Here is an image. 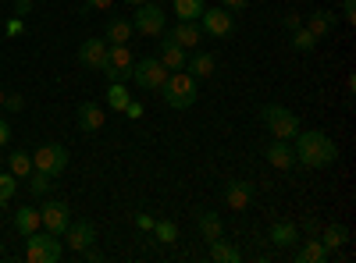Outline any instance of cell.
Listing matches in <instances>:
<instances>
[{
    "label": "cell",
    "mask_w": 356,
    "mask_h": 263,
    "mask_svg": "<svg viewBox=\"0 0 356 263\" xmlns=\"http://www.w3.org/2000/svg\"><path fill=\"white\" fill-rule=\"evenodd\" d=\"M292 153H296V164H303V167H328L339 160V146L332 135H324L317 128H300L292 135Z\"/></svg>",
    "instance_id": "obj_1"
},
{
    "label": "cell",
    "mask_w": 356,
    "mask_h": 263,
    "mask_svg": "<svg viewBox=\"0 0 356 263\" xmlns=\"http://www.w3.org/2000/svg\"><path fill=\"white\" fill-rule=\"evenodd\" d=\"M164 103L171 107V110H189L193 103H196V78L189 75V71H168V82H164Z\"/></svg>",
    "instance_id": "obj_2"
},
{
    "label": "cell",
    "mask_w": 356,
    "mask_h": 263,
    "mask_svg": "<svg viewBox=\"0 0 356 263\" xmlns=\"http://www.w3.org/2000/svg\"><path fill=\"white\" fill-rule=\"evenodd\" d=\"M260 121H264L267 132H271V139H289L292 142V135L300 132V118H296L289 107H282V103H264L260 107Z\"/></svg>",
    "instance_id": "obj_3"
},
{
    "label": "cell",
    "mask_w": 356,
    "mask_h": 263,
    "mask_svg": "<svg viewBox=\"0 0 356 263\" xmlns=\"http://www.w3.org/2000/svg\"><path fill=\"white\" fill-rule=\"evenodd\" d=\"M61 253H65L61 239L50 235L47 228L43 231H33V235H25V260L29 263H57V260H61Z\"/></svg>",
    "instance_id": "obj_4"
},
{
    "label": "cell",
    "mask_w": 356,
    "mask_h": 263,
    "mask_svg": "<svg viewBox=\"0 0 356 263\" xmlns=\"http://www.w3.org/2000/svg\"><path fill=\"white\" fill-rule=\"evenodd\" d=\"M132 82L146 93H161L164 82H168V68L157 61V57H143V61L132 65Z\"/></svg>",
    "instance_id": "obj_5"
},
{
    "label": "cell",
    "mask_w": 356,
    "mask_h": 263,
    "mask_svg": "<svg viewBox=\"0 0 356 263\" xmlns=\"http://www.w3.org/2000/svg\"><path fill=\"white\" fill-rule=\"evenodd\" d=\"M132 28L150 40H161L164 36V4H154V0H146V4L136 8V18H132Z\"/></svg>",
    "instance_id": "obj_6"
},
{
    "label": "cell",
    "mask_w": 356,
    "mask_h": 263,
    "mask_svg": "<svg viewBox=\"0 0 356 263\" xmlns=\"http://www.w3.org/2000/svg\"><path fill=\"white\" fill-rule=\"evenodd\" d=\"M132 65L136 57L129 50V43H107V78L111 82H132Z\"/></svg>",
    "instance_id": "obj_7"
},
{
    "label": "cell",
    "mask_w": 356,
    "mask_h": 263,
    "mask_svg": "<svg viewBox=\"0 0 356 263\" xmlns=\"http://www.w3.org/2000/svg\"><path fill=\"white\" fill-rule=\"evenodd\" d=\"M33 167L36 171H47L50 178H57L65 167H68V150L61 142H47V146H40V150L33 153Z\"/></svg>",
    "instance_id": "obj_8"
},
{
    "label": "cell",
    "mask_w": 356,
    "mask_h": 263,
    "mask_svg": "<svg viewBox=\"0 0 356 263\" xmlns=\"http://www.w3.org/2000/svg\"><path fill=\"white\" fill-rule=\"evenodd\" d=\"M40 221H43V228L50 231V235L61 239L65 228L72 224V207H68L65 199H47L43 207H40Z\"/></svg>",
    "instance_id": "obj_9"
},
{
    "label": "cell",
    "mask_w": 356,
    "mask_h": 263,
    "mask_svg": "<svg viewBox=\"0 0 356 263\" xmlns=\"http://www.w3.org/2000/svg\"><path fill=\"white\" fill-rule=\"evenodd\" d=\"M200 28H203V36H211V40H225V36H232L235 33V18H232V11L228 8H214V11H207L203 8V15H200Z\"/></svg>",
    "instance_id": "obj_10"
},
{
    "label": "cell",
    "mask_w": 356,
    "mask_h": 263,
    "mask_svg": "<svg viewBox=\"0 0 356 263\" xmlns=\"http://www.w3.org/2000/svg\"><path fill=\"white\" fill-rule=\"evenodd\" d=\"M65 239H68V249L79 256L86 246H93V242H97V228H93V221L79 217V221H72V224L65 228Z\"/></svg>",
    "instance_id": "obj_11"
},
{
    "label": "cell",
    "mask_w": 356,
    "mask_h": 263,
    "mask_svg": "<svg viewBox=\"0 0 356 263\" xmlns=\"http://www.w3.org/2000/svg\"><path fill=\"white\" fill-rule=\"evenodd\" d=\"M79 65L89 71H104L107 68V40H86L79 46Z\"/></svg>",
    "instance_id": "obj_12"
},
{
    "label": "cell",
    "mask_w": 356,
    "mask_h": 263,
    "mask_svg": "<svg viewBox=\"0 0 356 263\" xmlns=\"http://www.w3.org/2000/svg\"><path fill=\"white\" fill-rule=\"evenodd\" d=\"M157 61L168 68V71H186V61H189V50H182L171 36H161V50H157Z\"/></svg>",
    "instance_id": "obj_13"
},
{
    "label": "cell",
    "mask_w": 356,
    "mask_h": 263,
    "mask_svg": "<svg viewBox=\"0 0 356 263\" xmlns=\"http://www.w3.org/2000/svg\"><path fill=\"white\" fill-rule=\"evenodd\" d=\"M164 36H171L182 50H196L203 43V28H200V22H178L175 28H164Z\"/></svg>",
    "instance_id": "obj_14"
},
{
    "label": "cell",
    "mask_w": 356,
    "mask_h": 263,
    "mask_svg": "<svg viewBox=\"0 0 356 263\" xmlns=\"http://www.w3.org/2000/svg\"><path fill=\"white\" fill-rule=\"evenodd\" d=\"M264 157H267V164L278 167V171L296 167V153H292V142L289 139H271V146L264 150Z\"/></svg>",
    "instance_id": "obj_15"
},
{
    "label": "cell",
    "mask_w": 356,
    "mask_h": 263,
    "mask_svg": "<svg viewBox=\"0 0 356 263\" xmlns=\"http://www.w3.org/2000/svg\"><path fill=\"white\" fill-rule=\"evenodd\" d=\"M335 22H339V11H310L307 22H303V28H307V33H314V40H328Z\"/></svg>",
    "instance_id": "obj_16"
},
{
    "label": "cell",
    "mask_w": 356,
    "mask_h": 263,
    "mask_svg": "<svg viewBox=\"0 0 356 263\" xmlns=\"http://www.w3.org/2000/svg\"><path fill=\"white\" fill-rule=\"evenodd\" d=\"M225 203H228V210H246L253 203V182H243V178L228 182L225 185Z\"/></svg>",
    "instance_id": "obj_17"
},
{
    "label": "cell",
    "mask_w": 356,
    "mask_h": 263,
    "mask_svg": "<svg viewBox=\"0 0 356 263\" xmlns=\"http://www.w3.org/2000/svg\"><path fill=\"white\" fill-rule=\"evenodd\" d=\"M196 228H200V235H203L207 242L225 239V221H221V214H214V210H196Z\"/></svg>",
    "instance_id": "obj_18"
},
{
    "label": "cell",
    "mask_w": 356,
    "mask_h": 263,
    "mask_svg": "<svg viewBox=\"0 0 356 263\" xmlns=\"http://www.w3.org/2000/svg\"><path fill=\"white\" fill-rule=\"evenodd\" d=\"M104 107L100 103H93V100H86V103H79V128L82 132H100L104 128Z\"/></svg>",
    "instance_id": "obj_19"
},
{
    "label": "cell",
    "mask_w": 356,
    "mask_h": 263,
    "mask_svg": "<svg viewBox=\"0 0 356 263\" xmlns=\"http://www.w3.org/2000/svg\"><path fill=\"white\" fill-rule=\"evenodd\" d=\"M132 36H136L132 18H125V15H114V18H107V33H104V40H107V43H129Z\"/></svg>",
    "instance_id": "obj_20"
},
{
    "label": "cell",
    "mask_w": 356,
    "mask_h": 263,
    "mask_svg": "<svg viewBox=\"0 0 356 263\" xmlns=\"http://www.w3.org/2000/svg\"><path fill=\"white\" fill-rule=\"evenodd\" d=\"M267 235H271V242H275L278 249H292L296 242H300V228H296L292 221H275Z\"/></svg>",
    "instance_id": "obj_21"
},
{
    "label": "cell",
    "mask_w": 356,
    "mask_h": 263,
    "mask_svg": "<svg viewBox=\"0 0 356 263\" xmlns=\"http://www.w3.org/2000/svg\"><path fill=\"white\" fill-rule=\"evenodd\" d=\"M214 68H218V57H214V53H203V50H196L189 61H186V71H189L193 78H211Z\"/></svg>",
    "instance_id": "obj_22"
},
{
    "label": "cell",
    "mask_w": 356,
    "mask_h": 263,
    "mask_svg": "<svg viewBox=\"0 0 356 263\" xmlns=\"http://www.w3.org/2000/svg\"><path fill=\"white\" fill-rule=\"evenodd\" d=\"M317 239L324 242V249H328V253H335V249H342V246L349 242V228L332 221V224H324V228H321V235H317Z\"/></svg>",
    "instance_id": "obj_23"
},
{
    "label": "cell",
    "mask_w": 356,
    "mask_h": 263,
    "mask_svg": "<svg viewBox=\"0 0 356 263\" xmlns=\"http://www.w3.org/2000/svg\"><path fill=\"white\" fill-rule=\"evenodd\" d=\"M296 260H300V263H328V260H332V253L324 249V242H321V239H307L300 249H296Z\"/></svg>",
    "instance_id": "obj_24"
},
{
    "label": "cell",
    "mask_w": 356,
    "mask_h": 263,
    "mask_svg": "<svg viewBox=\"0 0 356 263\" xmlns=\"http://www.w3.org/2000/svg\"><path fill=\"white\" fill-rule=\"evenodd\" d=\"M15 228L22 231V239H25V235H33V231H40V228H43V221H40V207H22V210L15 214Z\"/></svg>",
    "instance_id": "obj_25"
},
{
    "label": "cell",
    "mask_w": 356,
    "mask_h": 263,
    "mask_svg": "<svg viewBox=\"0 0 356 263\" xmlns=\"http://www.w3.org/2000/svg\"><path fill=\"white\" fill-rule=\"evenodd\" d=\"M203 0H171V11L178 15V22H200L203 15Z\"/></svg>",
    "instance_id": "obj_26"
},
{
    "label": "cell",
    "mask_w": 356,
    "mask_h": 263,
    "mask_svg": "<svg viewBox=\"0 0 356 263\" xmlns=\"http://www.w3.org/2000/svg\"><path fill=\"white\" fill-rule=\"evenodd\" d=\"M211 260H214V263H239L243 253L235 249V246H228L225 239H218V242H211Z\"/></svg>",
    "instance_id": "obj_27"
},
{
    "label": "cell",
    "mask_w": 356,
    "mask_h": 263,
    "mask_svg": "<svg viewBox=\"0 0 356 263\" xmlns=\"http://www.w3.org/2000/svg\"><path fill=\"white\" fill-rule=\"evenodd\" d=\"M8 171L15 174V178H29V174H33V153H11L8 157Z\"/></svg>",
    "instance_id": "obj_28"
},
{
    "label": "cell",
    "mask_w": 356,
    "mask_h": 263,
    "mask_svg": "<svg viewBox=\"0 0 356 263\" xmlns=\"http://www.w3.org/2000/svg\"><path fill=\"white\" fill-rule=\"evenodd\" d=\"M129 100H132V96H129V90H125V82H111V85H107V107H111V110H125Z\"/></svg>",
    "instance_id": "obj_29"
},
{
    "label": "cell",
    "mask_w": 356,
    "mask_h": 263,
    "mask_svg": "<svg viewBox=\"0 0 356 263\" xmlns=\"http://www.w3.org/2000/svg\"><path fill=\"white\" fill-rule=\"evenodd\" d=\"M154 239L164 242V246L178 242V224L175 221H154Z\"/></svg>",
    "instance_id": "obj_30"
},
{
    "label": "cell",
    "mask_w": 356,
    "mask_h": 263,
    "mask_svg": "<svg viewBox=\"0 0 356 263\" xmlns=\"http://www.w3.org/2000/svg\"><path fill=\"white\" fill-rule=\"evenodd\" d=\"M50 185H54V178H50V174L33 167V174H29V189H33L36 196H47V192H50Z\"/></svg>",
    "instance_id": "obj_31"
},
{
    "label": "cell",
    "mask_w": 356,
    "mask_h": 263,
    "mask_svg": "<svg viewBox=\"0 0 356 263\" xmlns=\"http://www.w3.org/2000/svg\"><path fill=\"white\" fill-rule=\"evenodd\" d=\"M314 46H317L314 33H307V28L300 25V28H296V33H292V50H300V53H310Z\"/></svg>",
    "instance_id": "obj_32"
},
{
    "label": "cell",
    "mask_w": 356,
    "mask_h": 263,
    "mask_svg": "<svg viewBox=\"0 0 356 263\" xmlns=\"http://www.w3.org/2000/svg\"><path fill=\"white\" fill-rule=\"evenodd\" d=\"M15 192H18V178L11 171H0V203H11Z\"/></svg>",
    "instance_id": "obj_33"
},
{
    "label": "cell",
    "mask_w": 356,
    "mask_h": 263,
    "mask_svg": "<svg viewBox=\"0 0 356 263\" xmlns=\"http://www.w3.org/2000/svg\"><path fill=\"white\" fill-rule=\"evenodd\" d=\"M122 114H125V118H132V121H139V118H143V114H146V107H143L139 100H129V107H125Z\"/></svg>",
    "instance_id": "obj_34"
},
{
    "label": "cell",
    "mask_w": 356,
    "mask_h": 263,
    "mask_svg": "<svg viewBox=\"0 0 356 263\" xmlns=\"http://www.w3.org/2000/svg\"><path fill=\"white\" fill-rule=\"evenodd\" d=\"M300 231H303V235H307V239H317V235H321V221H317V217H307Z\"/></svg>",
    "instance_id": "obj_35"
},
{
    "label": "cell",
    "mask_w": 356,
    "mask_h": 263,
    "mask_svg": "<svg viewBox=\"0 0 356 263\" xmlns=\"http://www.w3.org/2000/svg\"><path fill=\"white\" fill-rule=\"evenodd\" d=\"M4 107H8L11 114H22V107H25V96H22V93H11V96H4Z\"/></svg>",
    "instance_id": "obj_36"
},
{
    "label": "cell",
    "mask_w": 356,
    "mask_h": 263,
    "mask_svg": "<svg viewBox=\"0 0 356 263\" xmlns=\"http://www.w3.org/2000/svg\"><path fill=\"white\" fill-rule=\"evenodd\" d=\"M339 11H342V18H346V22H356V0H342Z\"/></svg>",
    "instance_id": "obj_37"
},
{
    "label": "cell",
    "mask_w": 356,
    "mask_h": 263,
    "mask_svg": "<svg viewBox=\"0 0 356 263\" xmlns=\"http://www.w3.org/2000/svg\"><path fill=\"white\" fill-rule=\"evenodd\" d=\"M218 4L228 8V11L235 15V11H246V8H250V0H218Z\"/></svg>",
    "instance_id": "obj_38"
},
{
    "label": "cell",
    "mask_w": 356,
    "mask_h": 263,
    "mask_svg": "<svg viewBox=\"0 0 356 263\" xmlns=\"http://www.w3.org/2000/svg\"><path fill=\"white\" fill-rule=\"evenodd\" d=\"M22 33H25V18L15 15V18L8 22V36H22Z\"/></svg>",
    "instance_id": "obj_39"
},
{
    "label": "cell",
    "mask_w": 356,
    "mask_h": 263,
    "mask_svg": "<svg viewBox=\"0 0 356 263\" xmlns=\"http://www.w3.org/2000/svg\"><path fill=\"white\" fill-rule=\"evenodd\" d=\"M33 4H36V0H15V15H18V18H25L29 11H33Z\"/></svg>",
    "instance_id": "obj_40"
},
{
    "label": "cell",
    "mask_w": 356,
    "mask_h": 263,
    "mask_svg": "<svg viewBox=\"0 0 356 263\" xmlns=\"http://www.w3.org/2000/svg\"><path fill=\"white\" fill-rule=\"evenodd\" d=\"M282 25L289 28V33H296V28L303 25V18H300V15H285V18H282Z\"/></svg>",
    "instance_id": "obj_41"
},
{
    "label": "cell",
    "mask_w": 356,
    "mask_h": 263,
    "mask_svg": "<svg viewBox=\"0 0 356 263\" xmlns=\"http://www.w3.org/2000/svg\"><path fill=\"white\" fill-rule=\"evenodd\" d=\"M114 0H86V8H93V11H111Z\"/></svg>",
    "instance_id": "obj_42"
},
{
    "label": "cell",
    "mask_w": 356,
    "mask_h": 263,
    "mask_svg": "<svg viewBox=\"0 0 356 263\" xmlns=\"http://www.w3.org/2000/svg\"><path fill=\"white\" fill-rule=\"evenodd\" d=\"M8 139H11V125H8L4 118H0V150L8 146Z\"/></svg>",
    "instance_id": "obj_43"
},
{
    "label": "cell",
    "mask_w": 356,
    "mask_h": 263,
    "mask_svg": "<svg viewBox=\"0 0 356 263\" xmlns=\"http://www.w3.org/2000/svg\"><path fill=\"white\" fill-rule=\"evenodd\" d=\"M136 224H139V231H154V217H150V214H139Z\"/></svg>",
    "instance_id": "obj_44"
},
{
    "label": "cell",
    "mask_w": 356,
    "mask_h": 263,
    "mask_svg": "<svg viewBox=\"0 0 356 263\" xmlns=\"http://www.w3.org/2000/svg\"><path fill=\"white\" fill-rule=\"evenodd\" d=\"M125 4H132V8H139V4H146V0H125Z\"/></svg>",
    "instance_id": "obj_45"
},
{
    "label": "cell",
    "mask_w": 356,
    "mask_h": 263,
    "mask_svg": "<svg viewBox=\"0 0 356 263\" xmlns=\"http://www.w3.org/2000/svg\"><path fill=\"white\" fill-rule=\"evenodd\" d=\"M4 96H8V93H4V90H0V107H4Z\"/></svg>",
    "instance_id": "obj_46"
},
{
    "label": "cell",
    "mask_w": 356,
    "mask_h": 263,
    "mask_svg": "<svg viewBox=\"0 0 356 263\" xmlns=\"http://www.w3.org/2000/svg\"><path fill=\"white\" fill-rule=\"evenodd\" d=\"M154 4H164V0H154Z\"/></svg>",
    "instance_id": "obj_47"
}]
</instances>
